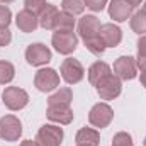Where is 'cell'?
<instances>
[{
	"instance_id": "obj_28",
	"label": "cell",
	"mask_w": 146,
	"mask_h": 146,
	"mask_svg": "<svg viewBox=\"0 0 146 146\" xmlns=\"http://www.w3.org/2000/svg\"><path fill=\"white\" fill-rule=\"evenodd\" d=\"M106 3H107V0H85V5L88 7V9H92V10H102L104 7H106Z\"/></svg>"
},
{
	"instance_id": "obj_25",
	"label": "cell",
	"mask_w": 146,
	"mask_h": 146,
	"mask_svg": "<svg viewBox=\"0 0 146 146\" xmlns=\"http://www.w3.org/2000/svg\"><path fill=\"white\" fill-rule=\"evenodd\" d=\"M24 5H26V9L31 10L33 14H41L48 3H46V0H26Z\"/></svg>"
},
{
	"instance_id": "obj_24",
	"label": "cell",
	"mask_w": 146,
	"mask_h": 146,
	"mask_svg": "<svg viewBox=\"0 0 146 146\" xmlns=\"http://www.w3.org/2000/svg\"><path fill=\"white\" fill-rule=\"evenodd\" d=\"M75 27V17L68 12H60V21H58V27L56 29H68L73 31Z\"/></svg>"
},
{
	"instance_id": "obj_16",
	"label": "cell",
	"mask_w": 146,
	"mask_h": 146,
	"mask_svg": "<svg viewBox=\"0 0 146 146\" xmlns=\"http://www.w3.org/2000/svg\"><path fill=\"white\" fill-rule=\"evenodd\" d=\"M17 27L22 33H33L37 27V17L36 14H33L31 10L24 9L17 14Z\"/></svg>"
},
{
	"instance_id": "obj_1",
	"label": "cell",
	"mask_w": 146,
	"mask_h": 146,
	"mask_svg": "<svg viewBox=\"0 0 146 146\" xmlns=\"http://www.w3.org/2000/svg\"><path fill=\"white\" fill-rule=\"evenodd\" d=\"M100 26L102 24L95 15H83L78 22V33L85 41V46L97 56L102 54L106 49V44L100 37Z\"/></svg>"
},
{
	"instance_id": "obj_6",
	"label": "cell",
	"mask_w": 146,
	"mask_h": 146,
	"mask_svg": "<svg viewBox=\"0 0 146 146\" xmlns=\"http://www.w3.org/2000/svg\"><path fill=\"white\" fill-rule=\"evenodd\" d=\"M22 134V124L15 115H5L0 119V136L5 141H17Z\"/></svg>"
},
{
	"instance_id": "obj_33",
	"label": "cell",
	"mask_w": 146,
	"mask_h": 146,
	"mask_svg": "<svg viewBox=\"0 0 146 146\" xmlns=\"http://www.w3.org/2000/svg\"><path fill=\"white\" fill-rule=\"evenodd\" d=\"M143 12L146 14V2H145V5H143Z\"/></svg>"
},
{
	"instance_id": "obj_19",
	"label": "cell",
	"mask_w": 146,
	"mask_h": 146,
	"mask_svg": "<svg viewBox=\"0 0 146 146\" xmlns=\"http://www.w3.org/2000/svg\"><path fill=\"white\" fill-rule=\"evenodd\" d=\"M70 102H72V90L68 87L60 88V92H56L48 99V106H70Z\"/></svg>"
},
{
	"instance_id": "obj_3",
	"label": "cell",
	"mask_w": 146,
	"mask_h": 146,
	"mask_svg": "<svg viewBox=\"0 0 146 146\" xmlns=\"http://www.w3.org/2000/svg\"><path fill=\"white\" fill-rule=\"evenodd\" d=\"M53 46L56 48V51L63 53V54H70L76 49V36L73 31L68 29H56V33L53 34Z\"/></svg>"
},
{
	"instance_id": "obj_29",
	"label": "cell",
	"mask_w": 146,
	"mask_h": 146,
	"mask_svg": "<svg viewBox=\"0 0 146 146\" xmlns=\"http://www.w3.org/2000/svg\"><path fill=\"white\" fill-rule=\"evenodd\" d=\"M10 31L7 29V27H0V46H7L9 42H10Z\"/></svg>"
},
{
	"instance_id": "obj_5",
	"label": "cell",
	"mask_w": 146,
	"mask_h": 146,
	"mask_svg": "<svg viewBox=\"0 0 146 146\" xmlns=\"http://www.w3.org/2000/svg\"><path fill=\"white\" fill-rule=\"evenodd\" d=\"M63 139V131L58 126H42L36 134V145L37 146H60Z\"/></svg>"
},
{
	"instance_id": "obj_22",
	"label": "cell",
	"mask_w": 146,
	"mask_h": 146,
	"mask_svg": "<svg viewBox=\"0 0 146 146\" xmlns=\"http://www.w3.org/2000/svg\"><path fill=\"white\" fill-rule=\"evenodd\" d=\"M14 66L9 61H0V83H9L14 78Z\"/></svg>"
},
{
	"instance_id": "obj_30",
	"label": "cell",
	"mask_w": 146,
	"mask_h": 146,
	"mask_svg": "<svg viewBox=\"0 0 146 146\" xmlns=\"http://www.w3.org/2000/svg\"><path fill=\"white\" fill-rule=\"evenodd\" d=\"M21 146H37L36 141H31V139H26V141H22Z\"/></svg>"
},
{
	"instance_id": "obj_18",
	"label": "cell",
	"mask_w": 146,
	"mask_h": 146,
	"mask_svg": "<svg viewBox=\"0 0 146 146\" xmlns=\"http://www.w3.org/2000/svg\"><path fill=\"white\" fill-rule=\"evenodd\" d=\"M110 73V66L107 63H104V61H97V63H94L92 66H90V70H88V80H90V83L92 85H95L104 75H107Z\"/></svg>"
},
{
	"instance_id": "obj_7",
	"label": "cell",
	"mask_w": 146,
	"mask_h": 146,
	"mask_svg": "<svg viewBox=\"0 0 146 146\" xmlns=\"http://www.w3.org/2000/svg\"><path fill=\"white\" fill-rule=\"evenodd\" d=\"M34 85L37 87V90L41 92H49L54 90L60 85V76L53 68H42L36 73L34 76Z\"/></svg>"
},
{
	"instance_id": "obj_12",
	"label": "cell",
	"mask_w": 146,
	"mask_h": 146,
	"mask_svg": "<svg viewBox=\"0 0 146 146\" xmlns=\"http://www.w3.org/2000/svg\"><path fill=\"white\" fill-rule=\"evenodd\" d=\"M133 7H134V5H133L129 0H110L109 14L114 21L122 22V21H126V19L131 15Z\"/></svg>"
},
{
	"instance_id": "obj_13",
	"label": "cell",
	"mask_w": 146,
	"mask_h": 146,
	"mask_svg": "<svg viewBox=\"0 0 146 146\" xmlns=\"http://www.w3.org/2000/svg\"><path fill=\"white\" fill-rule=\"evenodd\" d=\"M58 21H60V10L51 3H48L44 7V10L39 14V24L44 29H56Z\"/></svg>"
},
{
	"instance_id": "obj_31",
	"label": "cell",
	"mask_w": 146,
	"mask_h": 146,
	"mask_svg": "<svg viewBox=\"0 0 146 146\" xmlns=\"http://www.w3.org/2000/svg\"><path fill=\"white\" fill-rule=\"evenodd\" d=\"M141 83L146 87V70H143V72H141Z\"/></svg>"
},
{
	"instance_id": "obj_9",
	"label": "cell",
	"mask_w": 146,
	"mask_h": 146,
	"mask_svg": "<svg viewBox=\"0 0 146 146\" xmlns=\"http://www.w3.org/2000/svg\"><path fill=\"white\" fill-rule=\"evenodd\" d=\"M85 75V70L82 66V63L78 60H73V58H68L63 61L61 65V76L65 78L66 83H78Z\"/></svg>"
},
{
	"instance_id": "obj_11",
	"label": "cell",
	"mask_w": 146,
	"mask_h": 146,
	"mask_svg": "<svg viewBox=\"0 0 146 146\" xmlns=\"http://www.w3.org/2000/svg\"><path fill=\"white\" fill-rule=\"evenodd\" d=\"M26 60L29 65H34V66H39V65H44L51 60V51L44 46V44H31L27 49H26Z\"/></svg>"
},
{
	"instance_id": "obj_23",
	"label": "cell",
	"mask_w": 146,
	"mask_h": 146,
	"mask_svg": "<svg viewBox=\"0 0 146 146\" xmlns=\"http://www.w3.org/2000/svg\"><path fill=\"white\" fill-rule=\"evenodd\" d=\"M136 66L141 68V72L146 70V36L139 37L138 41V63Z\"/></svg>"
},
{
	"instance_id": "obj_17",
	"label": "cell",
	"mask_w": 146,
	"mask_h": 146,
	"mask_svg": "<svg viewBox=\"0 0 146 146\" xmlns=\"http://www.w3.org/2000/svg\"><path fill=\"white\" fill-rule=\"evenodd\" d=\"M100 141V136L95 129L83 127L76 133V146H97Z\"/></svg>"
},
{
	"instance_id": "obj_2",
	"label": "cell",
	"mask_w": 146,
	"mask_h": 146,
	"mask_svg": "<svg viewBox=\"0 0 146 146\" xmlns=\"http://www.w3.org/2000/svg\"><path fill=\"white\" fill-rule=\"evenodd\" d=\"M97 94L104 99V100H110V99H115L119 94H121V82L115 75L112 73H107L104 75L97 83Z\"/></svg>"
},
{
	"instance_id": "obj_14",
	"label": "cell",
	"mask_w": 146,
	"mask_h": 146,
	"mask_svg": "<svg viewBox=\"0 0 146 146\" xmlns=\"http://www.w3.org/2000/svg\"><path fill=\"white\" fill-rule=\"evenodd\" d=\"M48 117L60 124H68L73 119V110L70 106H48Z\"/></svg>"
},
{
	"instance_id": "obj_35",
	"label": "cell",
	"mask_w": 146,
	"mask_h": 146,
	"mask_svg": "<svg viewBox=\"0 0 146 146\" xmlns=\"http://www.w3.org/2000/svg\"><path fill=\"white\" fill-rule=\"evenodd\" d=\"M143 143H145V146H146V138H145V141H143Z\"/></svg>"
},
{
	"instance_id": "obj_34",
	"label": "cell",
	"mask_w": 146,
	"mask_h": 146,
	"mask_svg": "<svg viewBox=\"0 0 146 146\" xmlns=\"http://www.w3.org/2000/svg\"><path fill=\"white\" fill-rule=\"evenodd\" d=\"M2 2H5V3H9V2H14V0H2Z\"/></svg>"
},
{
	"instance_id": "obj_8",
	"label": "cell",
	"mask_w": 146,
	"mask_h": 146,
	"mask_svg": "<svg viewBox=\"0 0 146 146\" xmlns=\"http://www.w3.org/2000/svg\"><path fill=\"white\" fill-rule=\"evenodd\" d=\"M114 117V112L107 104H95L90 114H88V121L90 124H94L95 127H106L109 126V122Z\"/></svg>"
},
{
	"instance_id": "obj_27",
	"label": "cell",
	"mask_w": 146,
	"mask_h": 146,
	"mask_svg": "<svg viewBox=\"0 0 146 146\" xmlns=\"http://www.w3.org/2000/svg\"><path fill=\"white\" fill-rule=\"evenodd\" d=\"M10 9L5 7V5H0V27H7L10 24Z\"/></svg>"
},
{
	"instance_id": "obj_15",
	"label": "cell",
	"mask_w": 146,
	"mask_h": 146,
	"mask_svg": "<svg viewBox=\"0 0 146 146\" xmlns=\"http://www.w3.org/2000/svg\"><path fill=\"white\" fill-rule=\"evenodd\" d=\"M100 37L107 46H117L122 39V34H121V29L114 24H102L100 26Z\"/></svg>"
},
{
	"instance_id": "obj_21",
	"label": "cell",
	"mask_w": 146,
	"mask_h": 146,
	"mask_svg": "<svg viewBox=\"0 0 146 146\" xmlns=\"http://www.w3.org/2000/svg\"><path fill=\"white\" fill-rule=\"evenodd\" d=\"M131 27H133V31H136L138 34L146 33V14L143 10H139V12H136V14L133 15V19H131Z\"/></svg>"
},
{
	"instance_id": "obj_20",
	"label": "cell",
	"mask_w": 146,
	"mask_h": 146,
	"mask_svg": "<svg viewBox=\"0 0 146 146\" xmlns=\"http://www.w3.org/2000/svg\"><path fill=\"white\" fill-rule=\"evenodd\" d=\"M61 7H63V12L75 15V14H82L87 5H85V0H63Z\"/></svg>"
},
{
	"instance_id": "obj_10",
	"label": "cell",
	"mask_w": 146,
	"mask_h": 146,
	"mask_svg": "<svg viewBox=\"0 0 146 146\" xmlns=\"http://www.w3.org/2000/svg\"><path fill=\"white\" fill-rule=\"evenodd\" d=\"M114 73L121 80H133L136 76V61L131 56H121L114 63Z\"/></svg>"
},
{
	"instance_id": "obj_4",
	"label": "cell",
	"mask_w": 146,
	"mask_h": 146,
	"mask_svg": "<svg viewBox=\"0 0 146 146\" xmlns=\"http://www.w3.org/2000/svg\"><path fill=\"white\" fill-rule=\"evenodd\" d=\"M2 99H3V104L10 110L22 109L29 102V95L26 94V90H22L19 87H7L2 94Z\"/></svg>"
},
{
	"instance_id": "obj_32",
	"label": "cell",
	"mask_w": 146,
	"mask_h": 146,
	"mask_svg": "<svg viewBox=\"0 0 146 146\" xmlns=\"http://www.w3.org/2000/svg\"><path fill=\"white\" fill-rule=\"evenodd\" d=\"M129 2H131L133 5H138V3H141V0H129Z\"/></svg>"
},
{
	"instance_id": "obj_26",
	"label": "cell",
	"mask_w": 146,
	"mask_h": 146,
	"mask_svg": "<svg viewBox=\"0 0 146 146\" xmlns=\"http://www.w3.org/2000/svg\"><path fill=\"white\" fill-rule=\"evenodd\" d=\"M112 146H133V139L127 133H117L112 139Z\"/></svg>"
}]
</instances>
